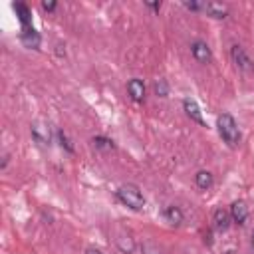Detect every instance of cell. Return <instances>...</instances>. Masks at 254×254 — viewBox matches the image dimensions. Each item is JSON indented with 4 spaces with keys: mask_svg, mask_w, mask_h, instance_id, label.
<instances>
[{
    "mask_svg": "<svg viewBox=\"0 0 254 254\" xmlns=\"http://www.w3.org/2000/svg\"><path fill=\"white\" fill-rule=\"evenodd\" d=\"M141 252H143V254H163L161 248H159L157 244H153V242H143V244H141Z\"/></svg>",
    "mask_w": 254,
    "mask_h": 254,
    "instance_id": "cell-19",
    "label": "cell"
},
{
    "mask_svg": "<svg viewBox=\"0 0 254 254\" xmlns=\"http://www.w3.org/2000/svg\"><path fill=\"white\" fill-rule=\"evenodd\" d=\"M115 244H117V248H119L123 254H133V250H135V240H133V236H131L127 230H119V232H117Z\"/></svg>",
    "mask_w": 254,
    "mask_h": 254,
    "instance_id": "cell-7",
    "label": "cell"
},
{
    "mask_svg": "<svg viewBox=\"0 0 254 254\" xmlns=\"http://www.w3.org/2000/svg\"><path fill=\"white\" fill-rule=\"evenodd\" d=\"M228 212H230L232 222H236V224H244L246 218H248V206H246L244 200H234L230 204V210Z\"/></svg>",
    "mask_w": 254,
    "mask_h": 254,
    "instance_id": "cell-6",
    "label": "cell"
},
{
    "mask_svg": "<svg viewBox=\"0 0 254 254\" xmlns=\"http://www.w3.org/2000/svg\"><path fill=\"white\" fill-rule=\"evenodd\" d=\"M252 246H254V232H252Z\"/></svg>",
    "mask_w": 254,
    "mask_h": 254,
    "instance_id": "cell-26",
    "label": "cell"
},
{
    "mask_svg": "<svg viewBox=\"0 0 254 254\" xmlns=\"http://www.w3.org/2000/svg\"><path fill=\"white\" fill-rule=\"evenodd\" d=\"M30 133H32V139L38 143V145H50V141H52V135H50V127L46 125V123H42V121H34L32 125H30Z\"/></svg>",
    "mask_w": 254,
    "mask_h": 254,
    "instance_id": "cell-4",
    "label": "cell"
},
{
    "mask_svg": "<svg viewBox=\"0 0 254 254\" xmlns=\"http://www.w3.org/2000/svg\"><path fill=\"white\" fill-rule=\"evenodd\" d=\"M56 6H58V4H56L54 0H44V2H42V8H44L46 12H54Z\"/></svg>",
    "mask_w": 254,
    "mask_h": 254,
    "instance_id": "cell-21",
    "label": "cell"
},
{
    "mask_svg": "<svg viewBox=\"0 0 254 254\" xmlns=\"http://www.w3.org/2000/svg\"><path fill=\"white\" fill-rule=\"evenodd\" d=\"M14 10H16V14H18L20 22H22V28H28V26H30V10H28V6L22 4V2H16V4H14Z\"/></svg>",
    "mask_w": 254,
    "mask_h": 254,
    "instance_id": "cell-15",
    "label": "cell"
},
{
    "mask_svg": "<svg viewBox=\"0 0 254 254\" xmlns=\"http://www.w3.org/2000/svg\"><path fill=\"white\" fill-rule=\"evenodd\" d=\"M204 12L210 18H216V20H222V18L228 16V8L220 2H204Z\"/></svg>",
    "mask_w": 254,
    "mask_h": 254,
    "instance_id": "cell-12",
    "label": "cell"
},
{
    "mask_svg": "<svg viewBox=\"0 0 254 254\" xmlns=\"http://www.w3.org/2000/svg\"><path fill=\"white\" fill-rule=\"evenodd\" d=\"M230 212L228 210H224L222 206H218L216 210H214V214H212V222H214V228L216 230H226L228 226H230Z\"/></svg>",
    "mask_w": 254,
    "mask_h": 254,
    "instance_id": "cell-11",
    "label": "cell"
},
{
    "mask_svg": "<svg viewBox=\"0 0 254 254\" xmlns=\"http://www.w3.org/2000/svg\"><path fill=\"white\" fill-rule=\"evenodd\" d=\"M91 143H93L99 151H113V149H115V143H113L111 139H107V137H101V135H95V137L91 139Z\"/></svg>",
    "mask_w": 254,
    "mask_h": 254,
    "instance_id": "cell-16",
    "label": "cell"
},
{
    "mask_svg": "<svg viewBox=\"0 0 254 254\" xmlns=\"http://www.w3.org/2000/svg\"><path fill=\"white\" fill-rule=\"evenodd\" d=\"M64 46L62 44H58V56H65V50H62Z\"/></svg>",
    "mask_w": 254,
    "mask_h": 254,
    "instance_id": "cell-23",
    "label": "cell"
},
{
    "mask_svg": "<svg viewBox=\"0 0 254 254\" xmlns=\"http://www.w3.org/2000/svg\"><path fill=\"white\" fill-rule=\"evenodd\" d=\"M127 91H129V97H131L133 101H137V103H141V101L145 99V83H143L139 77L129 79V83H127Z\"/></svg>",
    "mask_w": 254,
    "mask_h": 254,
    "instance_id": "cell-9",
    "label": "cell"
},
{
    "mask_svg": "<svg viewBox=\"0 0 254 254\" xmlns=\"http://www.w3.org/2000/svg\"><path fill=\"white\" fill-rule=\"evenodd\" d=\"M85 254H101V252H99V250H95V248H87V250H85Z\"/></svg>",
    "mask_w": 254,
    "mask_h": 254,
    "instance_id": "cell-25",
    "label": "cell"
},
{
    "mask_svg": "<svg viewBox=\"0 0 254 254\" xmlns=\"http://www.w3.org/2000/svg\"><path fill=\"white\" fill-rule=\"evenodd\" d=\"M230 56H232V62H234V65L238 67V69H244V71H250L252 67H254V64H252V60H250V56L244 52V48L242 46H238V44H234L232 48H230Z\"/></svg>",
    "mask_w": 254,
    "mask_h": 254,
    "instance_id": "cell-3",
    "label": "cell"
},
{
    "mask_svg": "<svg viewBox=\"0 0 254 254\" xmlns=\"http://www.w3.org/2000/svg\"><path fill=\"white\" fill-rule=\"evenodd\" d=\"M216 123H218V133H220L222 141L228 143L230 147L238 145V141H240V131H238V125H236L234 117H232L230 113H222V115H218V121H216Z\"/></svg>",
    "mask_w": 254,
    "mask_h": 254,
    "instance_id": "cell-1",
    "label": "cell"
},
{
    "mask_svg": "<svg viewBox=\"0 0 254 254\" xmlns=\"http://www.w3.org/2000/svg\"><path fill=\"white\" fill-rule=\"evenodd\" d=\"M194 183H196V187H198V189H202V190H208V189L214 185L212 173H210V171H198V173L194 175Z\"/></svg>",
    "mask_w": 254,
    "mask_h": 254,
    "instance_id": "cell-13",
    "label": "cell"
},
{
    "mask_svg": "<svg viewBox=\"0 0 254 254\" xmlns=\"http://www.w3.org/2000/svg\"><path fill=\"white\" fill-rule=\"evenodd\" d=\"M151 10H161V2H145Z\"/></svg>",
    "mask_w": 254,
    "mask_h": 254,
    "instance_id": "cell-22",
    "label": "cell"
},
{
    "mask_svg": "<svg viewBox=\"0 0 254 254\" xmlns=\"http://www.w3.org/2000/svg\"><path fill=\"white\" fill-rule=\"evenodd\" d=\"M153 91H155L157 97H167V95H169V83H167V79H163V77L155 79V83H153Z\"/></svg>",
    "mask_w": 254,
    "mask_h": 254,
    "instance_id": "cell-17",
    "label": "cell"
},
{
    "mask_svg": "<svg viewBox=\"0 0 254 254\" xmlns=\"http://www.w3.org/2000/svg\"><path fill=\"white\" fill-rule=\"evenodd\" d=\"M58 141H60V145H62L67 153H73V151H75V147L71 145V141L67 139V135H65L64 131H58Z\"/></svg>",
    "mask_w": 254,
    "mask_h": 254,
    "instance_id": "cell-18",
    "label": "cell"
},
{
    "mask_svg": "<svg viewBox=\"0 0 254 254\" xmlns=\"http://www.w3.org/2000/svg\"><path fill=\"white\" fill-rule=\"evenodd\" d=\"M183 4H185V8H189V10H192V12L204 10V2H200V0H185Z\"/></svg>",
    "mask_w": 254,
    "mask_h": 254,
    "instance_id": "cell-20",
    "label": "cell"
},
{
    "mask_svg": "<svg viewBox=\"0 0 254 254\" xmlns=\"http://www.w3.org/2000/svg\"><path fill=\"white\" fill-rule=\"evenodd\" d=\"M183 109H185V113H187V115H189L192 121H196L198 125H204V119H202L200 107H198V103H196L194 99L185 97V99H183Z\"/></svg>",
    "mask_w": 254,
    "mask_h": 254,
    "instance_id": "cell-8",
    "label": "cell"
},
{
    "mask_svg": "<svg viewBox=\"0 0 254 254\" xmlns=\"http://www.w3.org/2000/svg\"><path fill=\"white\" fill-rule=\"evenodd\" d=\"M20 40H22V44L26 46V48H34V50H38V46H40V34L32 28V26H28V28H22V34H20Z\"/></svg>",
    "mask_w": 254,
    "mask_h": 254,
    "instance_id": "cell-10",
    "label": "cell"
},
{
    "mask_svg": "<svg viewBox=\"0 0 254 254\" xmlns=\"http://www.w3.org/2000/svg\"><path fill=\"white\" fill-rule=\"evenodd\" d=\"M190 54H192V58H194L198 64H208V62L212 60L210 48H208V44L202 42V40H194V42L190 44Z\"/></svg>",
    "mask_w": 254,
    "mask_h": 254,
    "instance_id": "cell-5",
    "label": "cell"
},
{
    "mask_svg": "<svg viewBox=\"0 0 254 254\" xmlns=\"http://www.w3.org/2000/svg\"><path fill=\"white\" fill-rule=\"evenodd\" d=\"M6 165H8V155H4V157H2V165H0V167H2V169H6Z\"/></svg>",
    "mask_w": 254,
    "mask_h": 254,
    "instance_id": "cell-24",
    "label": "cell"
},
{
    "mask_svg": "<svg viewBox=\"0 0 254 254\" xmlns=\"http://www.w3.org/2000/svg\"><path fill=\"white\" fill-rule=\"evenodd\" d=\"M117 198L133 210H141L145 206V196L139 190V187H135V185H121L117 189Z\"/></svg>",
    "mask_w": 254,
    "mask_h": 254,
    "instance_id": "cell-2",
    "label": "cell"
},
{
    "mask_svg": "<svg viewBox=\"0 0 254 254\" xmlns=\"http://www.w3.org/2000/svg\"><path fill=\"white\" fill-rule=\"evenodd\" d=\"M165 218H167V222H171V224L179 226V224L183 222V210H181L179 206L171 204V206H167V208H165Z\"/></svg>",
    "mask_w": 254,
    "mask_h": 254,
    "instance_id": "cell-14",
    "label": "cell"
}]
</instances>
